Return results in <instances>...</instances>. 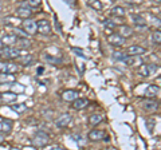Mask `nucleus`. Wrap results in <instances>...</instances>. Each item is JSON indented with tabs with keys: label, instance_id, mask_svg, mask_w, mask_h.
Returning a JSON list of instances; mask_svg holds the SVG:
<instances>
[{
	"label": "nucleus",
	"instance_id": "nucleus-1",
	"mask_svg": "<svg viewBox=\"0 0 161 150\" xmlns=\"http://www.w3.org/2000/svg\"><path fill=\"white\" fill-rule=\"evenodd\" d=\"M48 142H50V137L44 131H38L32 138V145L35 147H44Z\"/></svg>",
	"mask_w": 161,
	"mask_h": 150
},
{
	"label": "nucleus",
	"instance_id": "nucleus-2",
	"mask_svg": "<svg viewBox=\"0 0 161 150\" xmlns=\"http://www.w3.org/2000/svg\"><path fill=\"white\" fill-rule=\"evenodd\" d=\"M20 54H22L20 48H15L12 46H9V47L4 48L3 51H0V58L6 59V61H9V59H16Z\"/></svg>",
	"mask_w": 161,
	"mask_h": 150
},
{
	"label": "nucleus",
	"instance_id": "nucleus-3",
	"mask_svg": "<svg viewBox=\"0 0 161 150\" xmlns=\"http://www.w3.org/2000/svg\"><path fill=\"white\" fill-rule=\"evenodd\" d=\"M36 31L42 35H50L51 34V24L46 19H40L36 22Z\"/></svg>",
	"mask_w": 161,
	"mask_h": 150
},
{
	"label": "nucleus",
	"instance_id": "nucleus-4",
	"mask_svg": "<svg viewBox=\"0 0 161 150\" xmlns=\"http://www.w3.org/2000/svg\"><path fill=\"white\" fill-rule=\"evenodd\" d=\"M31 15H32V9H31V7H30L27 3L16 8V16H18V18L27 19V18L31 16Z\"/></svg>",
	"mask_w": 161,
	"mask_h": 150
},
{
	"label": "nucleus",
	"instance_id": "nucleus-5",
	"mask_svg": "<svg viewBox=\"0 0 161 150\" xmlns=\"http://www.w3.org/2000/svg\"><path fill=\"white\" fill-rule=\"evenodd\" d=\"M157 64H141L140 67V75L142 77H150L152 74L157 71Z\"/></svg>",
	"mask_w": 161,
	"mask_h": 150
},
{
	"label": "nucleus",
	"instance_id": "nucleus-6",
	"mask_svg": "<svg viewBox=\"0 0 161 150\" xmlns=\"http://www.w3.org/2000/svg\"><path fill=\"white\" fill-rule=\"evenodd\" d=\"M71 122H73V117L70 115V114H63V115H60L57 121H55V125H57V127H59V129H64Z\"/></svg>",
	"mask_w": 161,
	"mask_h": 150
},
{
	"label": "nucleus",
	"instance_id": "nucleus-7",
	"mask_svg": "<svg viewBox=\"0 0 161 150\" xmlns=\"http://www.w3.org/2000/svg\"><path fill=\"white\" fill-rule=\"evenodd\" d=\"M109 43L112 44V46L114 47H119V46H122V44L125 43V38L124 36H121L119 34H113V35H109Z\"/></svg>",
	"mask_w": 161,
	"mask_h": 150
},
{
	"label": "nucleus",
	"instance_id": "nucleus-8",
	"mask_svg": "<svg viewBox=\"0 0 161 150\" xmlns=\"http://www.w3.org/2000/svg\"><path fill=\"white\" fill-rule=\"evenodd\" d=\"M23 29L28 35L35 34V32H36V22L31 20V19H27V20H24L23 22Z\"/></svg>",
	"mask_w": 161,
	"mask_h": 150
},
{
	"label": "nucleus",
	"instance_id": "nucleus-9",
	"mask_svg": "<svg viewBox=\"0 0 161 150\" xmlns=\"http://www.w3.org/2000/svg\"><path fill=\"white\" fill-rule=\"evenodd\" d=\"M12 127H14V122L11 119H3L0 122V133L2 134H9L12 131Z\"/></svg>",
	"mask_w": 161,
	"mask_h": 150
},
{
	"label": "nucleus",
	"instance_id": "nucleus-10",
	"mask_svg": "<svg viewBox=\"0 0 161 150\" xmlns=\"http://www.w3.org/2000/svg\"><path fill=\"white\" fill-rule=\"evenodd\" d=\"M18 36L16 35H4V36L2 38V44L4 47H9V46H14V44H16L18 42Z\"/></svg>",
	"mask_w": 161,
	"mask_h": 150
},
{
	"label": "nucleus",
	"instance_id": "nucleus-11",
	"mask_svg": "<svg viewBox=\"0 0 161 150\" xmlns=\"http://www.w3.org/2000/svg\"><path fill=\"white\" fill-rule=\"evenodd\" d=\"M16 98H18V94H15L12 91H6V93L0 94V99L4 103H12L16 101Z\"/></svg>",
	"mask_w": 161,
	"mask_h": 150
},
{
	"label": "nucleus",
	"instance_id": "nucleus-12",
	"mask_svg": "<svg viewBox=\"0 0 161 150\" xmlns=\"http://www.w3.org/2000/svg\"><path fill=\"white\" fill-rule=\"evenodd\" d=\"M78 91H75V90H66V91H63L62 94V99L66 102H73L75 99L78 98Z\"/></svg>",
	"mask_w": 161,
	"mask_h": 150
},
{
	"label": "nucleus",
	"instance_id": "nucleus-13",
	"mask_svg": "<svg viewBox=\"0 0 161 150\" xmlns=\"http://www.w3.org/2000/svg\"><path fill=\"white\" fill-rule=\"evenodd\" d=\"M121 62L125 63L126 66H136V64L142 63V62H141V59H138L136 55H126V56L122 58V61H121Z\"/></svg>",
	"mask_w": 161,
	"mask_h": 150
},
{
	"label": "nucleus",
	"instance_id": "nucleus-14",
	"mask_svg": "<svg viewBox=\"0 0 161 150\" xmlns=\"http://www.w3.org/2000/svg\"><path fill=\"white\" fill-rule=\"evenodd\" d=\"M89 101L85 98H77L75 101H73V109L75 110H82V109H86L89 106Z\"/></svg>",
	"mask_w": 161,
	"mask_h": 150
},
{
	"label": "nucleus",
	"instance_id": "nucleus-15",
	"mask_svg": "<svg viewBox=\"0 0 161 150\" xmlns=\"http://www.w3.org/2000/svg\"><path fill=\"white\" fill-rule=\"evenodd\" d=\"M147 52V50L141 46H130L128 50H126V54L128 55H136V56H138V55H142Z\"/></svg>",
	"mask_w": 161,
	"mask_h": 150
},
{
	"label": "nucleus",
	"instance_id": "nucleus-16",
	"mask_svg": "<svg viewBox=\"0 0 161 150\" xmlns=\"http://www.w3.org/2000/svg\"><path fill=\"white\" fill-rule=\"evenodd\" d=\"M142 107L147 110V111H156V110L158 109V103L153 101V99H147V101H144Z\"/></svg>",
	"mask_w": 161,
	"mask_h": 150
},
{
	"label": "nucleus",
	"instance_id": "nucleus-17",
	"mask_svg": "<svg viewBox=\"0 0 161 150\" xmlns=\"http://www.w3.org/2000/svg\"><path fill=\"white\" fill-rule=\"evenodd\" d=\"M18 71V66L14 63H3V66L0 67V72H7V74H14Z\"/></svg>",
	"mask_w": 161,
	"mask_h": 150
},
{
	"label": "nucleus",
	"instance_id": "nucleus-18",
	"mask_svg": "<svg viewBox=\"0 0 161 150\" xmlns=\"http://www.w3.org/2000/svg\"><path fill=\"white\" fill-rule=\"evenodd\" d=\"M105 137V131L103 130H92L89 133V139L90 141H101Z\"/></svg>",
	"mask_w": 161,
	"mask_h": 150
},
{
	"label": "nucleus",
	"instance_id": "nucleus-19",
	"mask_svg": "<svg viewBox=\"0 0 161 150\" xmlns=\"http://www.w3.org/2000/svg\"><path fill=\"white\" fill-rule=\"evenodd\" d=\"M16 59H18V62L20 64H24V66H27V64H30V63L32 62V55H30L27 52H22Z\"/></svg>",
	"mask_w": 161,
	"mask_h": 150
},
{
	"label": "nucleus",
	"instance_id": "nucleus-20",
	"mask_svg": "<svg viewBox=\"0 0 161 150\" xmlns=\"http://www.w3.org/2000/svg\"><path fill=\"white\" fill-rule=\"evenodd\" d=\"M118 34L124 38H129L133 35V28L129 26H119L118 27Z\"/></svg>",
	"mask_w": 161,
	"mask_h": 150
},
{
	"label": "nucleus",
	"instance_id": "nucleus-21",
	"mask_svg": "<svg viewBox=\"0 0 161 150\" xmlns=\"http://www.w3.org/2000/svg\"><path fill=\"white\" fill-rule=\"evenodd\" d=\"M157 93H158V86H156V84H149L147 87V90H145V95L149 97V98L156 97Z\"/></svg>",
	"mask_w": 161,
	"mask_h": 150
},
{
	"label": "nucleus",
	"instance_id": "nucleus-22",
	"mask_svg": "<svg viewBox=\"0 0 161 150\" xmlns=\"http://www.w3.org/2000/svg\"><path fill=\"white\" fill-rule=\"evenodd\" d=\"M132 19H133V23L136 24V26H140V27L145 26V23H147L145 18L141 16V15H137V13H133L132 15Z\"/></svg>",
	"mask_w": 161,
	"mask_h": 150
},
{
	"label": "nucleus",
	"instance_id": "nucleus-23",
	"mask_svg": "<svg viewBox=\"0 0 161 150\" xmlns=\"http://www.w3.org/2000/svg\"><path fill=\"white\" fill-rule=\"evenodd\" d=\"M16 44H18V48H30V47H31V42H30L27 38H20V39H18Z\"/></svg>",
	"mask_w": 161,
	"mask_h": 150
},
{
	"label": "nucleus",
	"instance_id": "nucleus-24",
	"mask_svg": "<svg viewBox=\"0 0 161 150\" xmlns=\"http://www.w3.org/2000/svg\"><path fill=\"white\" fill-rule=\"evenodd\" d=\"M87 4L90 7H92L93 9H95V11H101V9L103 8L102 3L99 2V0H87Z\"/></svg>",
	"mask_w": 161,
	"mask_h": 150
},
{
	"label": "nucleus",
	"instance_id": "nucleus-25",
	"mask_svg": "<svg viewBox=\"0 0 161 150\" xmlns=\"http://www.w3.org/2000/svg\"><path fill=\"white\" fill-rule=\"evenodd\" d=\"M11 109L14 110V111H16L18 114H23L27 110V106L24 103H16V104H12Z\"/></svg>",
	"mask_w": 161,
	"mask_h": 150
},
{
	"label": "nucleus",
	"instance_id": "nucleus-26",
	"mask_svg": "<svg viewBox=\"0 0 161 150\" xmlns=\"http://www.w3.org/2000/svg\"><path fill=\"white\" fill-rule=\"evenodd\" d=\"M125 9L122 8V7H119V6H117V7H113V9H112V15L113 16H119V18H122V16H125Z\"/></svg>",
	"mask_w": 161,
	"mask_h": 150
},
{
	"label": "nucleus",
	"instance_id": "nucleus-27",
	"mask_svg": "<svg viewBox=\"0 0 161 150\" xmlns=\"http://www.w3.org/2000/svg\"><path fill=\"white\" fill-rule=\"evenodd\" d=\"M15 79L12 77V74H7V72H0V83L3 82H14Z\"/></svg>",
	"mask_w": 161,
	"mask_h": 150
},
{
	"label": "nucleus",
	"instance_id": "nucleus-28",
	"mask_svg": "<svg viewBox=\"0 0 161 150\" xmlns=\"http://www.w3.org/2000/svg\"><path fill=\"white\" fill-rule=\"evenodd\" d=\"M89 122L92 126H95V125H98L99 122H102V115H99V114H94V115L90 117Z\"/></svg>",
	"mask_w": 161,
	"mask_h": 150
},
{
	"label": "nucleus",
	"instance_id": "nucleus-29",
	"mask_svg": "<svg viewBox=\"0 0 161 150\" xmlns=\"http://www.w3.org/2000/svg\"><path fill=\"white\" fill-rule=\"evenodd\" d=\"M44 59H46L47 62H50V63H53V64H59L60 63V59H58V58H54V56H51V55H44Z\"/></svg>",
	"mask_w": 161,
	"mask_h": 150
},
{
	"label": "nucleus",
	"instance_id": "nucleus-30",
	"mask_svg": "<svg viewBox=\"0 0 161 150\" xmlns=\"http://www.w3.org/2000/svg\"><path fill=\"white\" fill-rule=\"evenodd\" d=\"M27 4L31 8H36V7H39L40 4H42V0H27Z\"/></svg>",
	"mask_w": 161,
	"mask_h": 150
},
{
	"label": "nucleus",
	"instance_id": "nucleus-31",
	"mask_svg": "<svg viewBox=\"0 0 161 150\" xmlns=\"http://www.w3.org/2000/svg\"><path fill=\"white\" fill-rule=\"evenodd\" d=\"M15 35H16L18 38H27L28 34L24 31V29H19V28H15Z\"/></svg>",
	"mask_w": 161,
	"mask_h": 150
},
{
	"label": "nucleus",
	"instance_id": "nucleus-32",
	"mask_svg": "<svg viewBox=\"0 0 161 150\" xmlns=\"http://www.w3.org/2000/svg\"><path fill=\"white\" fill-rule=\"evenodd\" d=\"M71 50H73V51H74L75 54H77V55H78V56H80V58H83V59H86V58H87V56H86V55H85V54H83V51H82V50H80V48H77V47H73Z\"/></svg>",
	"mask_w": 161,
	"mask_h": 150
},
{
	"label": "nucleus",
	"instance_id": "nucleus-33",
	"mask_svg": "<svg viewBox=\"0 0 161 150\" xmlns=\"http://www.w3.org/2000/svg\"><path fill=\"white\" fill-rule=\"evenodd\" d=\"M153 39H154V42H157L158 44H161V31H154Z\"/></svg>",
	"mask_w": 161,
	"mask_h": 150
},
{
	"label": "nucleus",
	"instance_id": "nucleus-34",
	"mask_svg": "<svg viewBox=\"0 0 161 150\" xmlns=\"http://www.w3.org/2000/svg\"><path fill=\"white\" fill-rule=\"evenodd\" d=\"M103 24L108 27V28H106V31H108V32L110 31L109 28H114V27H115V24H114L113 22H109V20H105V22H103Z\"/></svg>",
	"mask_w": 161,
	"mask_h": 150
},
{
	"label": "nucleus",
	"instance_id": "nucleus-35",
	"mask_svg": "<svg viewBox=\"0 0 161 150\" xmlns=\"http://www.w3.org/2000/svg\"><path fill=\"white\" fill-rule=\"evenodd\" d=\"M126 55H128V54H126ZM126 55L122 54V52H115V54L113 55V58H114V59H117V61H122V58H124V56H126Z\"/></svg>",
	"mask_w": 161,
	"mask_h": 150
},
{
	"label": "nucleus",
	"instance_id": "nucleus-36",
	"mask_svg": "<svg viewBox=\"0 0 161 150\" xmlns=\"http://www.w3.org/2000/svg\"><path fill=\"white\" fill-rule=\"evenodd\" d=\"M63 2L66 4H69V6H73V4L75 3V0H63Z\"/></svg>",
	"mask_w": 161,
	"mask_h": 150
},
{
	"label": "nucleus",
	"instance_id": "nucleus-37",
	"mask_svg": "<svg viewBox=\"0 0 161 150\" xmlns=\"http://www.w3.org/2000/svg\"><path fill=\"white\" fill-rule=\"evenodd\" d=\"M3 141H4V136L0 133V143H3Z\"/></svg>",
	"mask_w": 161,
	"mask_h": 150
},
{
	"label": "nucleus",
	"instance_id": "nucleus-38",
	"mask_svg": "<svg viewBox=\"0 0 161 150\" xmlns=\"http://www.w3.org/2000/svg\"><path fill=\"white\" fill-rule=\"evenodd\" d=\"M43 71H44V68H43V67H39V68H38V72H39V74H40V72H43Z\"/></svg>",
	"mask_w": 161,
	"mask_h": 150
},
{
	"label": "nucleus",
	"instance_id": "nucleus-39",
	"mask_svg": "<svg viewBox=\"0 0 161 150\" xmlns=\"http://www.w3.org/2000/svg\"><path fill=\"white\" fill-rule=\"evenodd\" d=\"M154 2H157V3H161V0H154Z\"/></svg>",
	"mask_w": 161,
	"mask_h": 150
}]
</instances>
